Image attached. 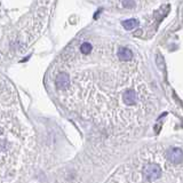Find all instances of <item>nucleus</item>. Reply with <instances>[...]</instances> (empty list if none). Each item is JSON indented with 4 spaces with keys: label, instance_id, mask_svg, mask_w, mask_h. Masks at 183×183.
<instances>
[{
    "label": "nucleus",
    "instance_id": "nucleus-2",
    "mask_svg": "<svg viewBox=\"0 0 183 183\" xmlns=\"http://www.w3.org/2000/svg\"><path fill=\"white\" fill-rule=\"evenodd\" d=\"M55 85L59 89H65L69 87L70 85V78L69 76L64 72H61L57 74L56 77V80H55Z\"/></svg>",
    "mask_w": 183,
    "mask_h": 183
},
{
    "label": "nucleus",
    "instance_id": "nucleus-4",
    "mask_svg": "<svg viewBox=\"0 0 183 183\" xmlns=\"http://www.w3.org/2000/svg\"><path fill=\"white\" fill-rule=\"evenodd\" d=\"M123 101H124L127 105H133L137 101V94L134 89H127L123 94Z\"/></svg>",
    "mask_w": 183,
    "mask_h": 183
},
{
    "label": "nucleus",
    "instance_id": "nucleus-1",
    "mask_svg": "<svg viewBox=\"0 0 183 183\" xmlns=\"http://www.w3.org/2000/svg\"><path fill=\"white\" fill-rule=\"evenodd\" d=\"M161 176V169L157 164H148L143 168V177L146 181L152 182Z\"/></svg>",
    "mask_w": 183,
    "mask_h": 183
},
{
    "label": "nucleus",
    "instance_id": "nucleus-8",
    "mask_svg": "<svg viewBox=\"0 0 183 183\" xmlns=\"http://www.w3.org/2000/svg\"><path fill=\"white\" fill-rule=\"evenodd\" d=\"M123 6L126 8L133 7V6H134V1H133V0H124V1H123Z\"/></svg>",
    "mask_w": 183,
    "mask_h": 183
},
{
    "label": "nucleus",
    "instance_id": "nucleus-5",
    "mask_svg": "<svg viewBox=\"0 0 183 183\" xmlns=\"http://www.w3.org/2000/svg\"><path fill=\"white\" fill-rule=\"evenodd\" d=\"M118 57L121 60V61H124V62H127V61L132 60L133 53L131 49L123 47V48H119V51H118Z\"/></svg>",
    "mask_w": 183,
    "mask_h": 183
},
{
    "label": "nucleus",
    "instance_id": "nucleus-6",
    "mask_svg": "<svg viewBox=\"0 0 183 183\" xmlns=\"http://www.w3.org/2000/svg\"><path fill=\"white\" fill-rule=\"evenodd\" d=\"M139 25V21L135 18H131V20H126L123 22V26L126 30H133L134 28H136Z\"/></svg>",
    "mask_w": 183,
    "mask_h": 183
},
{
    "label": "nucleus",
    "instance_id": "nucleus-7",
    "mask_svg": "<svg viewBox=\"0 0 183 183\" xmlns=\"http://www.w3.org/2000/svg\"><path fill=\"white\" fill-rule=\"evenodd\" d=\"M81 51L84 53V54H89L90 51H92V49H93V46L89 44V43H84V44L81 45Z\"/></svg>",
    "mask_w": 183,
    "mask_h": 183
},
{
    "label": "nucleus",
    "instance_id": "nucleus-3",
    "mask_svg": "<svg viewBox=\"0 0 183 183\" xmlns=\"http://www.w3.org/2000/svg\"><path fill=\"white\" fill-rule=\"evenodd\" d=\"M168 159L173 164H181L182 162V149L173 148L168 152Z\"/></svg>",
    "mask_w": 183,
    "mask_h": 183
}]
</instances>
